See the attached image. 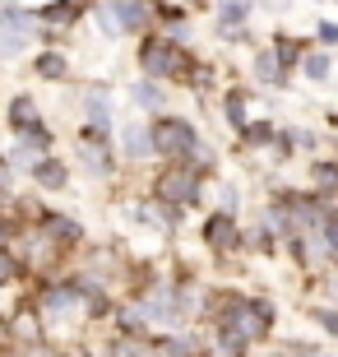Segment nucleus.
<instances>
[{"mask_svg": "<svg viewBox=\"0 0 338 357\" xmlns=\"http://www.w3.org/2000/svg\"><path fill=\"white\" fill-rule=\"evenodd\" d=\"M42 75H61V56H42Z\"/></svg>", "mask_w": 338, "mask_h": 357, "instance_id": "nucleus-5", "label": "nucleus"}, {"mask_svg": "<svg viewBox=\"0 0 338 357\" xmlns=\"http://www.w3.org/2000/svg\"><path fill=\"white\" fill-rule=\"evenodd\" d=\"M139 102H144V107H153V102H158V93L148 89V84H139Z\"/></svg>", "mask_w": 338, "mask_h": 357, "instance_id": "nucleus-6", "label": "nucleus"}, {"mask_svg": "<svg viewBox=\"0 0 338 357\" xmlns=\"http://www.w3.org/2000/svg\"><path fill=\"white\" fill-rule=\"evenodd\" d=\"M42 181L47 185H66V167H61V162H47V167H42Z\"/></svg>", "mask_w": 338, "mask_h": 357, "instance_id": "nucleus-2", "label": "nucleus"}, {"mask_svg": "<svg viewBox=\"0 0 338 357\" xmlns=\"http://www.w3.org/2000/svg\"><path fill=\"white\" fill-rule=\"evenodd\" d=\"M181 144H190V130H185V126H176V121H167V126H162L158 149H181Z\"/></svg>", "mask_w": 338, "mask_h": 357, "instance_id": "nucleus-1", "label": "nucleus"}, {"mask_svg": "<svg viewBox=\"0 0 338 357\" xmlns=\"http://www.w3.org/2000/svg\"><path fill=\"white\" fill-rule=\"evenodd\" d=\"M208 237H213V241H232V227H227V223H213V227H208Z\"/></svg>", "mask_w": 338, "mask_h": 357, "instance_id": "nucleus-4", "label": "nucleus"}, {"mask_svg": "<svg viewBox=\"0 0 338 357\" xmlns=\"http://www.w3.org/2000/svg\"><path fill=\"white\" fill-rule=\"evenodd\" d=\"M144 66H153V70H167V66H171V47H153V61H144Z\"/></svg>", "mask_w": 338, "mask_h": 357, "instance_id": "nucleus-3", "label": "nucleus"}]
</instances>
